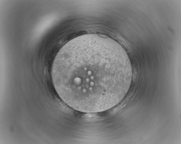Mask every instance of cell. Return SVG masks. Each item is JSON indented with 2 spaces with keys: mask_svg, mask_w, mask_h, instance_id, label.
I'll list each match as a JSON object with an SVG mask.
<instances>
[{
  "mask_svg": "<svg viewBox=\"0 0 181 144\" xmlns=\"http://www.w3.org/2000/svg\"><path fill=\"white\" fill-rule=\"evenodd\" d=\"M51 77L57 93L66 105L95 113L112 108L123 99L132 70L120 44L106 36L88 34L61 48L53 63Z\"/></svg>",
  "mask_w": 181,
  "mask_h": 144,
  "instance_id": "6da1fadb",
  "label": "cell"
}]
</instances>
